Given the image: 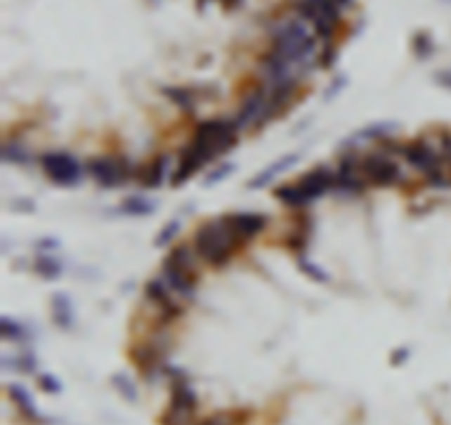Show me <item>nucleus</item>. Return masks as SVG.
Instances as JSON below:
<instances>
[{
  "label": "nucleus",
  "instance_id": "1",
  "mask_svg": "<svg viewBox=\"0 0 451 425\" xmlns=\"http://www.w3.org/2000/svg\"><path fill=\"white\" fill-rule=\"evenodd\" d=\"M269 36H271V48L287 55L299 73H306L313 67V58L317 53V36L315 31L295 13L282 15V18L273 20L269 25Z\"/></svg>",
  "mask_w": 451,
  "mask_h": 425
},
{
  "label": "nucleus",
  "instance_id": "2",
  "mask_svg": "<svg viewBox=\"0 0 451 425\" xmlns=\"http://www.w3.org/2000/svg\"><path fill=\"white\" fill-rule=\"evenodd\" d=\"M238 247H240V242L229 234V230L221 218L203 223L194 234L196 256L211 267L227 265Z\"/></svg>",
  "mask_w": 451,
  "mask_h": 425
},
{
  "label": "nucleus",
  "instance_id": "3",
  "mask_svg": "<svg viewBox=\"0 0 451 425\" xmlns=\"http://www.w3.org/2000/svg\"><path fill=\"white\" fill-rule=\"evenodd\" d=\"M240 133L242 130L238 128L236 119H207L196 126L192 143L214 159L231 150L238 143Z\"/></svg>",
  "mask_w": 451,
  "mask_h": 425
},
{
  "label": "nucleus",
  "instance_id": "4",
  "mask_svg": "<svg viewBox=\"0 0 451 425\" xmlns=\"http://www.w3.org/2000/svg\"><path fill=\"white\" fill-rule=\"evenodd\" d=\"M89 174L102 188H119L137 178V168L126 157H97L86 163Z\"/></svg>",
  "mask_w": 451,
  "mask_h": 425
},
{
  "label": "nucleus",
  "instance_id": "5",
  "mask_svg": "<svg viewBox=\"0 0 451 425\" xmlns=\"http://www.w3.org/2000/svg\"><path fill=\"white\" fill-rule=\"evenodd\" d=\"M277 115H280V110L271 102L269 91H266L264 86H258V89H254L242 100L240 110H238V117H236V124H238L240 130L260 128L264 124H269Z\"/></svg>",
  "mask_w": 451,
  "mask_h": 425
},
{
  "label": "nucleus",
  "instance_id": "6",
  "mask_svg": "<svg viewBox=\"0 0 451 425\" xmlns=\"http://www.w3.org/2000/svg\"><path fill=\"white\" fill-rule=\"evenodd\" d=\"M40 163H42V170L46 172V176L51 178L55 185L71 188V185L79 183L81 166L75 157L66 155V152H46V155H42Z\"/></svg>",
  "mask_w": 451,
  "mask_h": 425
},
{
  "label": "nucleus",
  "instance_id": "7",
  "mask_svg": "<svg viewBox=\"0 0 451 425\" xmlns=\"http://www.w3.org/2000/svg\"><path fill=\"white\" fill-rule=\"evenodd\" d=\"M361 170H363L365 181L374 188H390L396 181H400V168L396 166V161L381 152H372V155L363 157Z\"/></svg>",
  "mask_w": 451,
  "mask_h": 425
},
{
  "label": "nucleus",
  "instance_id": "8",
  "mask_svg": "<svg viewBox=\"0 0 451 425\" xmlns=\"http://www.w3.org/2000/svg\"><path fill=\"white\" fill-rule=\"evenodd\" d=\"M400 157H403L414 170L423 172L425 176L440 170V155L433 150V145L427 143L425 139H416V141H407L400 145Z\"/></svg>",
  "mask_w": 451,
  "mask_h": 425
},
{
  "label": "nucleus",
  "instance_id": "9",
  "mask_svg": "<svg viewBox=\"0 0 451 425\" xmlns=\"http://www.w3.org/2000/svg\"><path fill=\"white\" fill-rule=\"evenodd\" d=\"M229 234L236 238L240 244L254 240L264 227H266V216L264 214H254V211H238V214H227L221 218Z\"/></svg>",
  "mask_w": 451,
  "mask_h": 425
},
{
  "label": "nucleus",
  "instance_id": "10",
  "mask_svg": "<svg viewBox=\"0 0 451 425\" xmlns=\"http://www.w3.org/2000/svg\"><path fill=\"white\" fill-rule=\"evenodd\" d=\"M145 298L159 306L163 322H172L174 318H178L183 313V306L172 298V289L168 287L165 280H159V277H155V280H150L145 285Z\"/></svg>",
  "mask_w": 451,
  "mask_h": 425
},
{
  "label": "nucleus",
  "instance_id": "11",
  "mask_svg": "<svg viewBox=\"0 0 451 425\" xmlns=\"http://www.w3.org/2000/svg\"><path fill=\"white\" fill-rule=\"evenodd\" d=\"M207 161H211V157H209L205 150L196 148L194 143H190L188 148L183 150L181 159H178L176 172H174V176H172V185H174V188L183 185V183H185L194 172H198L200 168H203Z\"/></svg>",
  "mask_w": 451,
  "mask_h": 425
},
{
  "label": "nucleus",
  "instance_id": "12",
  "mask_svg": "<svg viewBox=\"0 0 451 425\" xmlns=\"http://www.w3.org/2000/svg\"><path fill=\"white\" fill-rule=\"evenodd\" d=\"M196 277L194 273L178 269L170 263H163V280L168 282V287L183 300H192L196 296Z\"/></svg>",
  "mask_w": 451,
  "mask_h": 425
},
{
  "label": "nucleus",
  "instance_id": "13",
  "mask_svg": "<svg viewBox=\"0 0 451 425\" xmlns=\"http://www.w3.org/2000/svg\"><path fill=\"white\" fill-rule=\"evenodd\" d=\"M297 185L306 192L311 201H315L320 199V196H324L330 188H335V172H330L326 166H320L299 178Z\"/></svg>",
  "mask_w": 451,
  "mask_h": 425
},
{
  "label": "nucleus",
  "instance_id": "14",
  "mask_svg": "<svg viewBox=\"0 0 451 425\" xmlns=\"http://www.w3.org/2000/svg\"><path fill=\"white\" fill-rule=\"evenodd\" d=\"M170 407L181 412H188V414H196V407H198V397L194 388L190 386L188 377H178L172 379V390H170Z\"/></svg>",
  "mask_w": 451,
  "mask_h": 425
},
{
  "label": "nucleus",
  "instance_id": "15",
  "mask_svg": "<svg viewBox=\"0 0 451 425\" xmlns=\"http://www.w3.org/2000/svg\"><path fill=\"white\" fill-rule=\"evenodd\" d=\"M168 163H170L168 157L155 159V161L150 163V166L143 170V174H139L141 185L148 188V190H157V188L165 181V174H168Z\"/></svg>",
  "mask_w": 451,
  "mask_h": 425
},
{
  "label": "nucleus",
  "instance_id": "16",
  "mask_svg": "<svg viewBox=\"0 0 451 425\" xmlns=\"http://www.w3.org/2000/svg\"><path fill=\"white\" fill-rule=\"evenodd\" d=\"M196 249L190 247V244H176V247L170 251V256L165 258V263H170L178 269H185L194 275H198V269H196Z\"/></svg>",
  "mask_w": 451,
  "mask_h": 425
},
{
  "label": "nucleus",
  "instance_id": "17",
  "mask_svg": "<svg viewBox=\"0 0 451 425\" xmlns=\"http://www.w3.org/2000/svg\"><path fill=\"white\" fill-rule=\"evenodd\" d=\"M9 397H11V401H13L15 405L20 407V412H22L27 419H31V421H42L36 403H33V399L29 397V392H27L22 386L11 384V386H9Z\"/></svg>",
  "mask_w": 451,
  "mask_h": 425
},
{
  "label": "nucleus",
  "instance_id": "18",
  "mask_svg": "<svg viewBox=\"0 0 451 425\" xmlns=\"http://www.w3.org/2000/svg\"><path fill=\"white\" fill-rule=\"evenodd\" d=\"M165 97L174 104L178 106L181 110H185V112H192L196 110V91L194 89H185V86H165L163 89Z\"/></svg>",
  "mask_w": 451,
  "mask_h": 425
},
{
  "label": "nucleus",
  "instance_id": "19",
  "mask_svg": "<svg viewBox=\"0 0 451 425\" xmlns=\"http://www.w3.org/2000/svg\"><path fill=\"white\" fill-rule=\"evenodd\" d=\"M297 161V155H287V157H282L280 161H275L273 166H269L266 170H262L256 178H251V183H249V190H260L262 185H266L271 181V178H275L282 170H287L289 166H293V163Z\"/></svg>",
  "mask_w": 451,
  "mask_h": 425
},
{
  "label": "nucleus",
  "instance_id": "20",
  "mask_svg": "<svg viewBox=\"0 0 451 425\" xmlns=\"http://www.w3.org/2000/svg\"><path fill=\"white\" fill-rule=\"evenodd\" d=\"M51 304H53V320L60 329H64V331L73 329L75 320H73V310H71V300L66 296H62V293H55Z\"/></svg>",
  "mask_w": 451,
  "mask_h": 425
},
{
  "label": "nucleus",
  "instance_id": "21",
  "mask_svg": "<svg viewBox=\"0 0 451 425\" xmlns=\"http://www.w3.org/2000/svg\"><path fill=\"white\" fill-rule=\"evenodd\" d=\"M275 199H280V203L289 205V207H304L308 203H313L306 192L299 185H282L275 190Z\"/></svg>",
  "mask_w": 451,
  "mask_h": 425
},
{
  "label": "nucleus",
  "instance_id": "22",
  "mask_svg": "<svg viewBox=\"0 0 451 425\" xmlns=\"http://www.w3.org/2000/svg\"><path fill=\"white\" fill-rule=\"evenodd\" d=\"M36 271L44 277V280H55V277H60V273H62V265H60V260L53 258V256L38 254V258H36Z\"/></svg>",
  "mask_w": 451,
  "mask_h": 425
},
{
  "label": "nucleus",
  "instance_id": "23",
  "mask_svg": "<svg viewBox=\"0 0 451 425\" xmlns=\"http://www.w3.org/2000/svg\"><path fill=\"white\" fill-rule=\"evenodd\" d=\"M0 333H3V337L9 341H29L31 339V333L25 329V324L13 322L9 318H3V322H0Z\"/></svg>",
  "mask_w": 451,
  "mask_h": 425
},
{
  "label": "nucleus",
  "instance_id": "24",
  "mask_svg": "<svg viewBox=\"0 0 451 425\" xmlns=\"http://www.w3.org/2000/svg\"><path fill=\"white\" fill-rule=\"evenodd\" d=\"M412 48H414V55L419 60H429L436 51V44H433V38L427 34V31H419L412 40Z\"/></svg>",
  "mask_w": 451,
  "mask_h": 425
},
{
  "label": "nucleus",
  "instance_id": "25",
  "mask_svg": "<svg viewBox=\"0 0 451 425\" xmlns=\"http://www.w3.org/2000/svg\"><path fill=\"white\" fill-rule=\"evenodd\" d=\"M297 267H299V271H302L304 275H308L311 280H315V282H328V273L320 265L311 263V260L306 258V254H297Z\"/></svg>",
  "mask_w": 451,
  "mask_h": 425
},
{
  "label": "nucleus",
  "instance_id": "26",
  "mask_svg": "<svg viewBox=\"0 0 451 425\" xmlns=\"http://www.w3.org/2000/svg\"><path fill=\"white\" fill-rule=\"evenodd\" d=\"M396 130V124H386V122H379L372 126H365L363 130L355 135L357 139H381V137H388Z\"/></svg>",
  "mask_w": 451,
  "mask_h": 425
},
{
  "label": "nucleus",
  "instance_id": "27",
  "mask_svg": "<svg viewBox=\"0 0 451 425\" xmlns=\"http://www.w3.org/2000/svg\"><path fill=\"white\" fill-rule=\"evenodd\" d=\"M122 211L124 214H130V216H148L155 211V205L145 201V199H128L124 205H122Z\"/></svg>",
  "mask_w": 451,
  "mask_h": 425
},
{
  "label": "nucleus",
  "instance_id": "28",
  "mask_svg": "<svg viewBox=\"0 0 451 425\" xmlns=\"http://www.w3.org/2000/svg\"><path fill=\"white\" fill-rule=\"evenodd\" d=\"M112 386L119 390V395L128 401L135 403L137 401V386L135 381H132L130 377H126V374H115L112 377Z\"/></svg>",
  "mask_w": 451,
  "mask_h": 425
},
{
  "label": "nucleus",
  "instance_id": "29",
  "mask_svg": "<svg viewBox=\"0 0 451 425\" xmlns=\"http://www.w3.org/2000/svg\"><path fill=\"white\" fill-rule=\"evenodd\" d=\"M3 157H5V161H9V163H18V166H22V163H27L29 161V152H27V148L22 143H18V141H9L5 148H3Z\"/></svg>",
  "mask_w": 451,
  "mask_h": 425
},
{
  "label": "nucleus",
  "instance_id": "30",
  "mask_svg": "<svg viewBox=\"0 0 451 425\" xmlns=\"http://www.w3.org/2000/svg\"><path fill=\"white\" fill-rule=\"evenodd\" d=\"M178 230H181V223H178V221H172V223H168V225H165L163 230L157 234V238H155V244H157V247H165V244L174 240V236L178 234Z\"/></svg>",
  "mask_w": 451,
  "mask_h": 425
},
{
  "label": "nucleus",
  "instance_id": "31",
  "mask_svg": "<svg viewBox=\"0 0 451 425\" xmlns=\"http://www.w3.org/2000/svg\"><path fill=\"white\" fill-rule=\"evenodd\" d=\"M335 62H337V48L332 44H324L320 55H317V64H320L322 69H332L335 67Z\"/></svg>",
  "mask_w": 451,
  "mask_h": 425
},
{
  "label": "nucleus",
  "instance_id": "32",
  "mask_svg": "<svg viewBox=\"0 0 451 425\" xmlns=\"http://www.w3.org/2000/svg\"><path fill=\"white\" fill-rule=\"evenodd\" d=\"M38 384L44 392H48V395H58V392H62V384L53 377V374H40Z\"/></svg>",
  "mask_w": 451,
  "mask_h": 425
},
{
  "label": "nucleus",
  "instance_id": "33",
  "mask_svg": "<svg viewBox=\"0 0 451 425\" xmlns=\"http://www.w3.org/2000/svg\"><path fill=\"white\" fill-rule=\"evenodd\" d=\"M15 370H20V372H33L38 368V359L33 357V355H29V353H25V355H20L18 359H15Z\"/></svg>",
  "mask_w": 451,
  "mask_h": 425
},
{
  "label": "nucleus",
  "instance_id": "34",
  "mask_svg": "<svg viewBox=\"0 0 451 425\" xmlns=\"http://www.w3.org/2000/svg\"><path fill=\"white\" fill-rule=\"evenodd\" d=\"M427 183L431 185V188H449L451 185V178L445 174V170L440 168V170H436V172H431V174H427Z\"/></svg>",
  "mask_w": 451,
  "mask_h": 425
},
{
  "label": "nucleus",
  "instance_id": "35",
  "mask_svg": "<svg viewBox=\"0 0 451 425\" xmlns=\"http://www.w3.org/2000/svg\"><path fill=\"white\" fill-rule=\"evenodd\" d=\"M438 143H440L443 159L451 166V130H443V133L438 135Z\"/></svg>",
  "mask_w": 451,
  "mask_h": 425
},
{
  "label": "nucleus",
  "instance_id": "36",
  "mask_svg": "<svg viewBox=\"0 0 451 425\" xmlns=\"http://www.w3.org/2000/svg\"><path fill=\"white\" fill-rule=\"evenodd\" d=\"M233 172V166L231 163H225V166H221L218 170H214L209 176H207V185H214L216 181H221V178H225L227 174H231Z\"/></svg>",
  "mask_w": 451,
  "mask_h": 425
},
{
  "label": "nucleus",
  "instance_id": "37",
  "mask_svg": "<svg viewBox=\"0 0 451 425\" xmlns=\"http://www.w3.org/2000/svg\"><path fill=\"white\" fill-rule=\"evenodd\" d=\"M346 81H348V79H346V75H339V77H337V81H332V84L328 86V91H326V97H328V100H330V97H335V95L346 86Z\"/></svg>",
  "mask_w": 451,
  "mask_h": 425
},
{
  "label": "nucleus",
  "instance_id": "38",
  "mask_svg": "<svg viewBox=\"0 0 451 425\" xmlns=\"http://www.w3.org/2000/svg\"><path fill=\"white\" fill-rule=\"evenodd\" d=\"M436 84H440L443 89L451 91V69H445V71L436 73Z\"/></svg>",
  "mask_w": 451,
  "mask_h": 425
},
{
  "label": "nucleus",
  "instance_id": "39",
  "mask_svg": "<svg viewBox=\"0 0 451 425\" xmlns=\"http://www.w3.org/2000/svg\"><path fill=\"white\" fill-rule=\"evenodd\" d=\"M407 357H410V351H405V348H398V351H394V355H392V364H394V366L403 364Z\"/></svg>",
  "mask_w": 451,
  "mask_h": 425
},
{
  "label": "nucleus",
  "instance_id": "40",
  "mask_svg": "<svg viewBox=\"0 0 451 425\" xmlns=\"http://www.w3.org/2000/svg\"><path fill=\"white\" fill-rule=\"evenodd\" d=\"M194 425H229V421L225 417H209V419L200 421V423H194Z\"/></svg>",
  "mask_w": 451,
  "mask_h": 425
},
{
  "label": "nucleus",
  "instance_id": "41",
  "mask_svg": "<svg viewBox=\"0 0 451 425\" xmlns=\"http://www.w3.org/2000/svg\"><path fill=\"white\" fill-rule=\"evenodd\" d=\"M449 3H451V0H449Z\"/></svg>",
  "mask_w": 451,
  "mask_h": 425
}]
</instances>
